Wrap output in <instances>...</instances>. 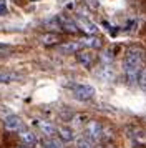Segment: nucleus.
Here are the masks:
<instances>
[{
  "mask_svg": "<svg viewBox=\"0 0 146 148\" xmlns=\"http://www.w3.org/2000/svg\"><path fill=\"white\" fill-rule=\"evenodd\" d=\"M143 65H145V52L141 48H130L126 52L121 68H123V75L128 83L134 85L139 80V75L143 72Z\"/></svg>",
  "mask_w": 146,
  "mask_h": 148,
  "instance_id": "1",
  "label": "nucleus"
},
{
  "mask_svg": "<svg viewBox=\"0 0 146 148\" xmlns=\"http://www.w3.org/2000/svg\"><path fill=\"white\" fill-rule=\"evenodd\" d=\"M73 90V95L75 98H78L81 101H86V100H91L95 97V88L91 85H85V83H75L72 87Z\"/></svg>",
  "mask_w": 146,
  "mask_h": 148,
  "instance_id": "2",
  "label": "nucleus"
},
{
  "mask_svg": "<svg viewBox=\"0 0 146 148\" xmlns=\"http://www.w3.org/2000/svg\"><path fill=\"white\" fill-rule=\"evenodd\" d=\"M85 132H86V136L90 138V140H101L103 138V127H101V123H98V121H88L86 123V128H85Z\"/></svg>",
  "mask_w": 146,
  "mask_h": 148,
  "instance_id": "3",
  "label": "nucleus"
},
{
  "mask_svg": "<svg viewBox=\"0 0 146 148\" xmlns=\"http://www.w3.org/2000/svg\"><path fill=\"white\" fill-rule=\"evenodd\" d=\"M3 128L7 132H22L23 130V123H22V120L17 115L10 113L3 118Z\"/></svg>",
  "mask_w": 146,
  "mask_h": 148,
  "instance_id": "4",
  "label": "nucleus"
},
{
  "mask_svg": "<svg viewBox=\"0 0 146 148\" xmlns=\"http://www.w3.org/2000/svg\"><path fill=\"white\" fill-rule=\"evenodd\" d=\"M76 62L80 65H83L85 68L93 67L95 63V53L91 50H81V52H76Z\"/></svg>",
  "mask_w": 146,
  "mask_h": 148,
  "instance_id": "5",
  "label": "nucleus"
},
{
  "mask_svg": "<svg viewBox=\"0 0 146 148\" xmlns=\"http://www.w3.org/2000/svg\"><path fill=\"white\" fill-rule=\"evenodd\" d=\"M57 18H58V23H60V28H61V30L70 32V34H76V32L80 30L76 20H72V18H68V17H65V15H60V17H57Z\"/></svg>",
  "mask_w": 146,
  "mask_h": 148,
  "instance_id": "6",
  "label": "nucleus"
},
{
  "mask_svg": "<svg viewBox=\"0 0 146 148\" xmlns=\"http://www.w3.org/2000/svg\"><path fill=\"white\" fill-rule=\"evenodd\" d=\"M83 47L81 42H68V43H63L58 47V52L60 53H76L80 52V48Z\"/></svg>",
  "mask_w": 146,
  "mask_h": 148,
  "instance_id": "7",
  "label": "nucleus"
},
{
  "mask_svg": "<svg viewBox=\"0 0 146 148\" xmlns=\"http://www.w3.org/2000/svg\"><path fill=\"white\" fill-rule=\"evenodd\" d=\"M76 23H78V27L81 28V30H85L86 34H90V35H95L96 32H98V28L95 27V23H93V22H90L88 18L78 17V18H76Z\"/></svg>",
  "mask_w": 146,
  "mask_h": 148,
  "instance_id": "8",
  "label": "nucleus"
},
{
  "mask_svg": "<svg viewBox=\"0 0 146 148\" xmlns=\"http://www.w3.org/2000/svg\"><path fill=\"white\" fill-rule=\"evenodd\" d=\"M38 128H40V132L45 135L46 138H52V136H55V133L58 132V130H57V128L50 123V121H38Z\"/></svg>",
  "mask_w": 146,
  "mask_h": 148,
  "instance_id": "9",
  "label": "nucleus"
},
{
  "mask_svg": "<svg viewBox=\"0 0 146 148\" xmlns=\"http://www.w3.org/2000/svg\"><path fill=\"white\" fill-rule=\"evenodd\" d=\"M20 140L23 141V143H27V145H37V141H38L35 133L28 132V130H22L20 132Z\"/></svg>",
  "mask_w": 146,
  "mask_h": 148,
  "instance_id": "10",
  "label": "nucleus"
},
{
  "mask_svg": "<svg viewBox=\"0 0 146 148\" xmlns=\"http://www.w3.org/2000/svg\"><path fill=\"white\" fill-rule=\"evenodd\" d=\"M81 43L86 45V47H90V48H100L101 47V40L96 38V37H88L85 40H81Z\"/></svg>",
  "mask_w": 146,
  "mask_h": 148,
  "instance_id": "11",
  "label": "nucleus"
},
{
  "mask_svg": "<svg viewBox=\"0 0 146 148\" xmlns=\"http://www.w3.org/2000/svg\"><path fill=\"white\" fill-rule=\"evenodd\" d=\"M58 136L61 138V141H72L73 140L72 130H68V128H65V127L58 128Z\"/></svg>",
  "mask_w": 146,
  "mask_h": 148,
  "instance_id": "12",
  "label": "nucleus"
},
{
  "mask_svg": "<svg viewBox=\"0 0 146 148\" xmlns=\"http://www.w3.org/2000/svg\"><path fill=\"white\" fill-rule=\"evenodd\" d=\"M43 148H63V145H61V141H58L57 138H46L45 141H43Z\"/></svg>",
  "mask_w": 146,
  "mask_h": 148,
  "instance_id": "13",
  "label": "nucleus"
},
{
  "mask_svg": "<svg viewBox=\"0 0 146 148\" xmlns=\"http://www.w3.org/2000/svg\"><path fill=\"white\" fill-rule=\"evenodd\" d=\"M57 40H58V37L55 34H46L42 37V43L43 45H53V43H57Z\"/></svg>",
  "mask_w": 146,
  "mask_h": 148,
  "instance_id": "14",
  "label": "nucleus"
},
{
  "mask_svg": "<svg viewBox=\"0 0 146 148\" xmlns=\"http://www.w3.org/2000/svg\"><path fill=\"white\" fill-rule=\"evenodd\" d=\"M101 60H103V65H111V62H113L111 50H105V52L101 53Z\"/></svg>",
  "mask_w": 146,
  "mask_h": 148,
  "instance_id": "15",
  "label": "nucleus"
},
{
  "mask_svg": "<svg viewBox=\"0 0 146 148\" xmlns=\"http://www.w3.org/2000/svg\"><path fill=\"white\" fill-rule=\"evenodd\" d=\"M18 77L15 73H0V83H8V82L17 80Z\"/></svg>",
  "mask_w": 146,
  "mask_h": 148,
  "instance_id": "16",
  "label": "nucleus"
},
{
  "mask_svg": "<svg viewBox=\"0 0 146 148\" xmlns=\"http://www.w3.org/2000/svg\"><path fill=\"white\" fill-rule=\"evenodd\" d=\"M139 87L143 88V90H146V68H143V72H141V75H139Z\"/></svg>",
  "mask_w": 146,
  "mask_h": 148,
  "instance_id": "17",
  "label": "nucleus"
},
{
  "mask_svg": "<svg viewBox=\"0 0 146 148\" xmlns=\"http://www.w3.org/2000/svg\"><path fill=\"white\" fill-rule=\"evenodd\" d=\"M76 148H93V147H91V143H90V140L81 138V140H78V143H76Z\"/></svg>",
  "mask_w": 146,
  "mask_h": 148,
  "instance_id": "18",
  "label": "nucleus"
},
{
  "mask_svg": "<svg viewBox=\"0 0 146 148\" xmlns=\"http://www.w3.org/2000/svg\"><path fill=\"white\" fill-rule=\"evenodd\" d=\"M85 115H78V116H75V121H73V123H75V127H76V125H81V123H83V121H85Z\"/></svg>",
  "mask_w": 146,
  "mask_h": 148,
  "instance_id": "19",
  "label": "nucleus"
},
{
  "mask_svg": "<svg viewBox=\"0 0 146 148\" xmlns=\"http://www.w3.org/2000/svg\"><path fill=\"white\" fill-rule=\"evenodd\" d=\"M7 14V2L5 0H0V15Z\"/></svg>",
  "mask_w": 146,
  "mask_h": 148,
  "instance_id": "20",
  "label": "nucleus"
},
{
  "mask_svg": "<svg viewBox=\"0 0 146 148\" xmlns=\"http://www.w3.org/2000/svg\"><path fill=\"white\" fill-rule=\"evenodd\" d=\"M7 50H10V45H7V43H0V52H7Z\"/></svg>",
  "mask_w": 146,
  "mask_h": 148,
  "instance_id": "21",
  "label": "nucleus"
},
{
  "mask_svg": "<svg viewBox=\"0 0 146 148\" xmlns=\"http://www.w3.org/2000/svg\"><path fill=\"white\" fill-rule=\"evenodd\" d=\"M18 148H33V145H27V143H22Z\"/></svg>",
  "mask_w": 146,
  "mask_h": 148,
  "instance_id": "22",
  "label": "nucleus"
}]
</instances>
